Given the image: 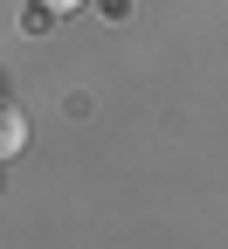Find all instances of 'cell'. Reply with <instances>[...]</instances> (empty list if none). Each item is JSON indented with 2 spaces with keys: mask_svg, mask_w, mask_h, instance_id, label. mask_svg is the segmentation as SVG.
Segmentation results:
<instances>
[{
  "mask_svg": "<svg viewBox=\"0 0 228 249\" xmlns=\"http://www.w3.org/2000/svg\"><path fill=\"white\" fill-rule=\"evenodd\" d=\"M21 145H28V111L21 104H0V160H14Z\"/></svg>",
  "mask_w": 228,
  "mask_h": 249,
  "instance_id": "1",
  "label": "cell"
},
{
  "mask_svg": "<svg viewBox=\"0 0 228 249\" xmlns=\"http://www.w3.org/2000/svg\"><path fill=\"white\" fill-rule=\"evenodd\" d=\"M83 0H28V14H42V21H62V14H76Z\"/></svg>",
  "mask_w": 228,
  "mask_h": 249,
  "instance_id": "2",
  "label": "cell"
}]
</instances>
